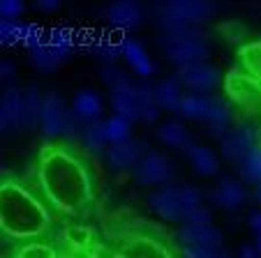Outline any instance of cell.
Returning <instances> with one entry per match:
<instances>
[{
	"label": "cell",
	"mask_w": 261,
	"mask_h": 258,
	"mask_svg": "<svg viewBox=\"0 0 261 258\" xmlns=\"http://www.w3.org/2000/svg\"><path fill=\"white\" fill-rule=\"evenodd\" d=\"M33 7H35L37 12H44V14H49V12H56V10H58L60 3H58V0H37Z\"/></svg>",
	"instance_id": "ab89813d"
},
{
	"label": "cell",
	"mask_w": 261,
	"mask_h": 258,
	"mask_svg": "<svg viewBox=\"0 0 261 258\" xmlns=\"http://www.w3.org/2000/svg\"><path fill=\"white\" fill-rule=\"evenodd\" d=\"M217 258H233V256H231V253H227V251H220V253H217Z\"/></svg>",
	"instance_id": "bcb514c9"
},
{
	"label": "cell",
	"mask_w": 261,
	"mask_h": 258,
	"mask_svg": "<svg viewBox=\"0 0 261 258\" xmlns=\"http://www.w3.org/2000/svg\"><path fill=\"white\" fill-rule=\"evenodd\" d=\"M134 93L139 99V120L146 122V125L158 122L162 108H160L158 95H155V81L153 78H139L137 85H134Z\"/></svg>",
	"instance_id": "7402d4cb"
},
{
	"label": "cell",
	"mask_w": 261,
	"mask_h": 258,
	"mask_svg": "<svg viewBox=\"0 0 261 258\" xmlns=\"http://www.w3.org/2000/svg\"><path fill=\"white\" fill-rule=\"evenodd\" d=\"M155 95H158V104L162 111L169 113H180V104L185 97V88H182L180 78L176 74L164 76L162 81L155 83Z\"/></svg>",
	"instance_id": "d4e9b609"
},
{
	"label": "cell",
	"mask_w": 261,
	"mask_h": 258,
	"mask_svg": "<svg viewBox=\"0 0 261 258\" xmlns=\"http://www.w3.org/2000/svg\"><path fill=\"white\" fill-rule=\"evenodd\" d=\"M160 49L176 69L208 63V58H211V42L201 30L160 33Z\"/></svg>",
	"instance_id": "8992f818"
},
{
	"label": "cell",
	"mask_w": 261,
	"mask_h": 258,
	"mask_svg": "<svg viewBox=\"0 0 261 258\" xmlns=\"http://www.w3.org/2000/svg\"><path fill=\"white\" fill-rule=\"evenodd\" d=\"M178 191H180L182 208H194V205L206 203V191L199 189L197 185H180L178 187Z\"/></svg>",
	"instance_id": "d590c367"
},
{
	"label": "cell",
	"mask_w": 261,
	"mask_h": 258,
	"mask_svg": "<svg viewBox=\"0 0 261 258\" xmlns=\"http://www.w3.org/2000/svg\"><path fill=\"white\" fill-rule=\"evenodd\" d=\"M60 253L63 251L49 238L35 240V242L19 244V247L10 249V258H60Z\"/></svg>",
	"instance_id": "f1b7e54d"
},
{
	"label": "cell",
	"mask_w": 261,
	"mask_h": 258,
	"mask_svg": "<svg viewBox=\"0 0 261 258\" xmlns=\"http://www.w3.org/2000/svg\"><path fill=\"white\" fill-rule=\"evenodd\" d=\"M25 12L21 0H0V21H19Z\"/></svg>",
	"instance_id": "8d00e7d4"
},
{
	"label": "cell",
	"mask_w": 261,
	"mask_h": 258,
	"mask_svg": "<svg viewBox=\"0 0 261 258\" xmlns=\"http://www.w3.org/2000/svg\"><path fill=\"white\" fill-rule=\"evenodd\" d=\"M178 244L182 249H208V251H222L224 244V235L217 226L206 224V226H190L180 224L178 226Z\"/></svg>",
	"instance_id": "5bb4252c"
},
{
	"label": "cell",
	"mask_w": 261,
	"mask_h": 258,
	"mask_svg": "<svg viewBox=\"0 0 261 258\" xmlns=\"http://www.w3.org/2000/svg\"><path fill=\"white\" fill-rule=\"evenodd\" d=\"M42 97H44V93L40 90L37 83L23 85V95H21V132H33V129L40 127Z\"/></svg>",
	"instance_id": "ffe728a7"
},
{
	"label": "cell",
	"mask_w": 261,
	"mask_h": 258,
	"mask_svg": "<svg viewBox=\"0 0 261 258\" xmlns=\"http://www.w3.org/2000/svg\"><path fill=\"white\" fill-rule=\"evenodd\" d=\"M146 7L141 3H134V0H118V3H111L107 7V21L111 28L116 30H137L139 25L146 21Z\"/></svg>",
	"instance_id": "e0dca14e"
},
{
	"label": "cell",
	"mask_w": 261,
	"mask_h": 258,
	"mask_svg": "<svg viewBox=\"0 0 261 258\" xmlns=\"http://www.w3.org/2000/svg\"><path fill=\"white\" fill-rule=\"evenodd\" d=\"M254 200H259V203H261V182L254 187Z\"/></svg>",
	"instance_id": "ee69618b"
},
{
	"label": "cell",
	"mask_w": 261,
	"mask_h": 258,
	"mask_svg": "<svg viewBox=\"0 0 261 258\" xmlns=\"http://www.w3.org/2000/svg\"><path fill=\"white\" fill-rule=\"evenodd\" d=\"M5 132H7V127H5V118H3V106H0V138H3Z\"/></svg>",
	"instance_id": "7bdbcfd3"
},
{
	"label": "cell",
	"mask_w": 261,
	"mask_h": 258,
	"mask_svg": "<svg viewBox=\"0 0 261 258\" xmlns=\"http://www.w3.org/2000/svg\"><path fill=\"white\" fill-rule=\"evenodd\" d=\"M0 258H3V256H0Z\"/></svg>",
	"instance_id": "c3c4849f"
},
{
	"label": "cell",
	"mask_w": 261,
	"mask_h": 258,
	"mask_svg": "<svg viewBox=\"0 0 261 258\" xmlns=\"http://www.w3.org/2000/svg\"><path fill=\"white\" fill-rule=\"evenodd\" d=\"M185 155H188L190 166H192V170L199 178H215L217 173H220V166H222L220 155H217L211 146L197 143V146H192Z\"/></svg>",
	"instance_id": "cb8c5ba5"
},
{
	"label": "cell",
	"mask_w": 261,
	"mask_h": 258,
	"mask_svg": "<svg viewBox=\"0 0 261 258\" xmlns=\"http://www.w3.org/2000/svg\"><path fill=\"white\" fill-rule=\"evenodd\" d=\"M72 111H74V116L84 122V125L104 120L102 118L104 97L99 95V90H95V88H81V90H76L74 97H72Z\"/></svg>",
	"instance_id": "d6986e66"
},
{
	"label": "cell",
	"mask_w": 261,
	"mask_h": 258,
	"mask_svg": "<svg viewBox=\"0 0 261 258\" xmlns=\"http://www.w3.org/2000/svg\"><path fill=\"white\" fill-rule=\"evenodd\" d=\"M146 14L155 21L160 33H185L199 30L206 21H211L217 14V7L208 0H171L150 5Z\"/></svg>",
	"instance_id": "3957f363"
},
{
	"label": "cell",
	"mask_w": 261,
	"mask_h": 258,
	"mask_svg": "<svg viewBox=\"0 0 261 258\" xmlns=\"http://www.w3.org/2000/svg\"><path fill=\"white\" fill-rule=\"evenodd\" d=\"M158 138L162 146L171 148V150H182L188 152L192 146H197L192 132L182 125L180 120H167L158 127Z\"/></svg>",
	"instance_id": "603a6c76"
},
{
	"label": "cell",
	"mask_w": 261,
	"mask_h": 258,
	"mask_svg": "<svg viewBox=\"0 0 261 258\" xmlns=\"http://www.w3.org/2000/svg\"><path fill=\"white\" fill-rule=\"evenodd\" d=\"M0 173H5V166H3V159H0Z\"/></svg>",
	"instance_id": "7dc6e473"
},
{
	"label": "cell",
	"mask_w": 261,
	"mask_h": 258,
	"mask_svg": "<svg viewBox=\"0 0 261 258\" xmlns=\"http://www.w3.org/2000/svg\"><path fill=\"white\" fill-rule=\"evenodd\" d=\"M220 251H208V249H182V258H217Z\"/></svg>",
	"instance_id": "f35d334b"
},
{
	"label": "cell",
	"mask_w": 261,
	"mask_h": 258,
	"mask_svg": "<svg viewBox=\"0 0 261 258\" xmlns=\"http://www.w3.org/2000/svg\"><path fill=\"white\" fill-rule=\"evenodd\" d=\"M180 78L185 93H197V95H215V90L224 83V74L217 65L213 63H199L190 65L176 72Z\"/></svg>",
	"instance_id": "30bf717a"
},
{
	"label": "cell",
	"mask_w": 261,
	"mask_h": 258,
	"mask_svg": "<svg viewBox=\"0 0 261 258\" xmlns=\"http://www.w3.org/2000/svg\"><path fill=\"white\" fill-rule=\"evenodd\" d=\"M56 217L25 178L0 173V244L10 249L44 240L54 233Z\"/></svg>",
	"instance_id": "7a4b0ae2"
},
{
	"label": "cell",
	"mask_w": 261,
	"mask_h": 258,
	"mask_svg": "<svg viewBox=\"0 0 261 258\" xmlns=\"http://www.w3.org/2000/svg\"><path fill=\"white\" fill-rule=\"evenodd\" d=\"M238 258H259V251H256L254 244H243L241 251H238Z\"/></svg>",
	"instance_id": "b9f144b4"
},
{
	"label": "cell",
	"mask_w": 261,
	"mask_h": 258,
	"mask_svg": "<svg viewBox=\"0 0 261 258\" xmlns=\"http://www.w3.org/2000/svg\"><path fill=\"white\" fill-rule=\"evenodd\" d=\"M120 58L127 63L132 74L139 78H153L155 72H158L155 60L150 58L146 46H143L137 37H129V35L120 37Z\"/></svg>",
	"instance_id": "2e32d148"
},
{
	"label": "cell",
	"mask_w": 261,
	"mask_h": 258,
	"mask_svg": "<svg viewBox=\"0 0 261 258\" xmlns=\"http://www.w3.org/2000/svg\"><path fill=\"white\" fill-rule=\"evenodd\" d=\"M261 143V134L256 132L252 125L247 122H241V125H233L231 132L227 134V138L220 143V157L229 164L238 166L241 159Z\"/></svg>",
	"instance_id": "8fae6325"
},
{
	"label": "cell",
	"mask_w": 261,
	"mask_h": 258,
	"mask_svg": "<svg viewBox=\"0 0 261 258\" xmlns=\"http://www.w3.org/2000/svg\"><path fill=\"white\" fill-rule=\"evenodd\" d=\"M259 258H261V256H259Z\"/></svg>",
	"instance_id": "681fc988"
},
{
	"label": "cell",
	"mask_w": 261,
	"mask_h": 258,
	"mask_svg": "<svg viewBox=\"0 0 261 258\" xmlns=\"http://www.w3.org/2000/svg\"><path fill=\"white\" fill-rule=\"evenodd\" d=\"M79 146L84 148L86 152H90L93 157H97V159H104V152H107V148H109V136H107V125H104V120L84 125L81 136H79Z\"/></svg>",
	"instance_id": "484cf974"
},
{
	"label": "cell",
	"mask_w": 261,
	"mask_h": 258,
	"mask_svg": "<svg viewBox=\"0 0 261 258\" xmlns=\"http://www.w3.org/2000/svg\"><path fill=\"white\" fill-rule=\"evenodd\" d=\"M247 185H243L238 178H222L211 191H206V200L213 208L220 210H238L247 200Z\"/></svg>",
	"instance_id": "9a60e30c"
},
{
	"label": "cell",
	"mask_w": 261,
	"mask_h": 258,
	"mask_svg": "<svg viewBox=\"0 0 261 258\" xmlns=\"http://www.w3.org/2000/svg\"><path fill=\"white\" fill-rule=\"evenodd\" d=\"M118 258H182V249L153 226H137L120 238Z\"/></svg>",
	"instance_id": "5b68a950"
},
{
	"label": "cell",
	"mask_w": 261,
	"mask_h": 258,
	"mask_svg": "<svg viewBox=\"0 0 261 258\" xmlns=\"http://www.w3.org/2000/svg\"><path fill=\"white\" fill-rule=\"evenodd\" d=\"M137 85V83H134ZM134 85L132 88H125V90H114L109 93V104H111V111L114 116H120L125 120L139 122V99H137V93H134Z\"/></svg>",
	"instance_id": "4316f807"
},
{
	"label": "cell",
	"mask_w": 261,
	"mask_h": 258,
	"mask_svg": "<svg viewBox=\"0 0 261 258\" xmlns=\"http://www.w3.org/2000/svg\"><path fill=\"white\" fill-rule=\"evenodd\" d=\"M178 116L194 120V122H203L206 127H213V125H231L233 113H231L229 102H224L217 95L185 93Z\"/></svg>",
	"instance_id": "52a82bcc"
},
{
	"label": "cell",
	"mask_w": 261,
	"mask_h": 258,
	"mask_svg": "<svg viewBox=\"0 0 261 258\" xmlns=\"http://www.w3.org/2000/svg\"><path fill=\"white\" fill-rule=\"evenodd\" d=\"M84 122L74 116L72 106L63 99L60 93H44L42 97V116H40V132L44 141H72L79 143Z\"/></svg>",
	"instance_id": "277c9868"
},
{
	"label": "cell",
	"mask_w": 261,
	"mask_h": 258,
	"mask_svg": "<svg viewBox=\"0 0 261 258\" xmlns=\"http://www.w3.org/2000/svg\"><path fill=\"white\" fill-rule=\"evenodd\" d=\"M14 76H16V65H14V60L0 58V85L5 88V85L14 83Z\"/></svg>",
	"instance_id": "74e56055"
},
{
	"label": "cell",
	"mask_w": 261,
	"mask_h": 258,
	"mask_svg": "<svg viewBox=\"0 0 261 258\" xmlns=\"http://www.w3.org/2000/svg\"><path fill=\"white\" fill-rule=\"evenodd\" d=\"M79 49L102 65H116V60L120 58V39L104 35H79Z\"/></svg>",
	"instance_id": "ac0fdd59"
},
{
	"label": "cell",
	"mask_w": 261,
	"mask_h": 258,
	"mask_svg": "<svg viewBox=\"0 0 261 258\" xmlns=\"http://www.w3.org/2000/svg\"><path fill=\"white\" fill-rule=\"evenodd\" d=\"M28 55H30V65H33L37 72H42V74H54V72H58L65 63H67V60H65L56 49H51L46 42L40 46V49L28 51Z\"/></svg>",
	"instance_id": "83f0119b"
},
{
	"label": "cell",
	"mask_w": 261,
	"mask_h": 258,
	"mask_svg": "<svg viewBox=\"0 0 261 258\" xmlns=\"http://www.w3.org/2000/svg\"><path fill=\"white\" fill-rule=\"evenodd\" d=\"M21 95H23V85H19V83H10L0 93V106H3L5 127L12 134L21 132Z\"/></svg>",
	"instance_id": "44dd1931"
},
{
	"label": "cell",
	"mask_w": 261,
	"mask_h": 258,
	"mask_svg": "<svg viewBox=\"0 0 261 258\" xmlns=\"http://www.w3.org/2000/svg\"><path fill=\"white\" fill-rule=\"evenodd\" d=\"M182 224L190 226H206L213 224V210L203 205H194V208H185V214H182Z\"/></svg>",
	"instance_id": "e575fe53"
},
{
	"label": "cell",
	"mask_w": 261,
	"mask_h": 258,
	"mask_svg": "<svg viewBox=\"0 0 261 258\" xmlns=\"http://www.w3.org/2000/svg\"><path fill=\"white\" fill-rule=\"evenodd\" d=\"M254 247H256V251H259V256H261V238L254 240Z\"/></svg>",
	"instance_id": "f6af8a7d"
},
{
	"label": "cell",
	"mask_w": 261,
	"mask_h": 258,
	"mask_svg": "<svg viewBox=\"0 0 261 258\" xmlns=\"http://www.w3.org/2000/svg\"><path fill=\"white\" fill-rule=\"evenodd\" d=\"M224 90L229 99L250 113H261V81L247 74L243 67H236L224 78Z\"/></svg>",
	"instance_id": "9c48e42d"
},
{
	"label": "cell",
	"mask_w": 261,
	"mask_h": 258,
	"mask_svg": "<svg viewBox=\"0 0 261 258\" xmlns=\"http://www.w3.org/2000/svg\"><path fill=\"white\" fill-rule=\"evenodd\" d=\"M25 180L56 219L84 221L102 203L99 159L72 141H44L35 152Z\"/></svg>",
	"instance_id": "6da1fadb"
},
{
	"label": "cell",
	"mask_w": 261,
	"mask_h": 258,
	"mask_svg": "<svg viewBox=\"0 0 261 258\" xmlns=\"http://www.w3.org/2000/svg\"><path fill=\"white\" fill-rule=\"evenodd\" d=\"M104 125H107V136H109V146L114 143H123L132 138V122L125 120L120 116H109L104 118Z\"/></svg>",
	"instance_id": "836d02e7"
},
{
	"label": "cell",
	"mask_w": 261,
	"mask_h": 258,
	"mask_svg": "<svg viewBox=\"0 0 261 258\" xmlns=\"http://www.w3.org/2000/svg\"><path fill=\"white\" fill-rule=\"evenodd\" d=\"M236 168H238V180L243 185H250V187L259 185L261 182V143L243 157Z\"/></svg>",
	"instance_id": "f546056e"
},
{
	"label": "cell",
	"mask_w": 261,
	"mask_h": 258,
	"mask_svg": "<svg viewBox=\"0 0 261 258\" xmlns=\"http://www.w3.org/2000/svg\"><path fill=\"white\" fill-rule=\"evenodd\" d=\"M132 178L141 187H167L176 180V164L169 155L160 150H148L143 159L132 170Z\"/></svg>",
	"instance_id": "ba28073f"
},
{
	"label": "cell",
	"mask_w": 261,
	"mask_h": 258,
	"mask_svg": "<svg viewBox=\"0 0 261 258\" xmlns=\"http://www.w3.org/2000/svg\"><path fill=\"white\" fill-rule=\"evenodd\" d=\"M148 208L164 224H182L185 208H182L180 191L176 185H167L150 191L148 194Z\"/></svg>",
	"instance_id": "7c38bea8"
},
{
	"label": "cell",
	"mask_w": 261,
	"mask_h": 258,
	"mask_svg": "<svg viewBox=\"0 0 261 258\" xmlns=\"http://www.w3.org/2000/svg\"><path fill=\"white\" fill-rule=\"evenodd\" d=\"M148 150H150V148H146L143 141L129 138V141L109 146L107 152H104V161H107V166L111 170H116V173H132Z\"/></svg>",
	"instance_id": "4fadbf2b"
},
{
	"label": "cell",
	"mask_w": 261,
	"mask_h": 258,
	"mask_svg": "<svg viewBox=\"0 0 261 258\" xmlns=\"http://www.w3.org/2000/svg\"><path fill=\"white\" fill-rule=\"evenodd\" d=\"M99 76H102V81L107 83L109 93H114V90H125V88H132L134 78L132 74L127 72V69L118 67V65H102L99 67Z\"/></svg>",
	"instance_id": "4dcf8cb0"
},
{
	"label": "cell",
	"mask_w": 261,
	"mask_h": 258,
	"mask_svg": "<svg viewBox=\"0 0 261 258\" xmlns=\"http://www.w3.org/2000/svg\"><path fill=\"white\" fill-rule=\"evenodd\" d=\"M247 224H250L252 233H254L256 238H261V210H259V212H252V214H250Z\"/></svg>",
	"instance_id": "60d3db41"
},
{
	"label": "cell",
	"mask_w": 261,
	"mask_h": 258,
	"mask_svg": "<svg viewBox=\"0 0 261 258\" xmlns=\"http://www.w3.org/2000/svg\"><path fill=\"white\" fill-rule=\"evenodd\" d=\"M30 23L25 21H0V46L23 44L28 37Z\"/></svg>",
	"instance_id": "1f68e13d"
},
{
	"label": "cell",
	"mask_w": 261,
	"mask_h": 258,
	"mask_svg": "<svg viewBox=\"0 0 261 258\" xmlns=\"http://www.w3.org/2000/svg\"><path fill=\"white\" fill-rule=\"evenodd\" d=\"M238 58H241V67L261 81V42H250V44L241 46Z\"/></svg>",
	"instance_id": "d6a6232c"
}]
</instances>
